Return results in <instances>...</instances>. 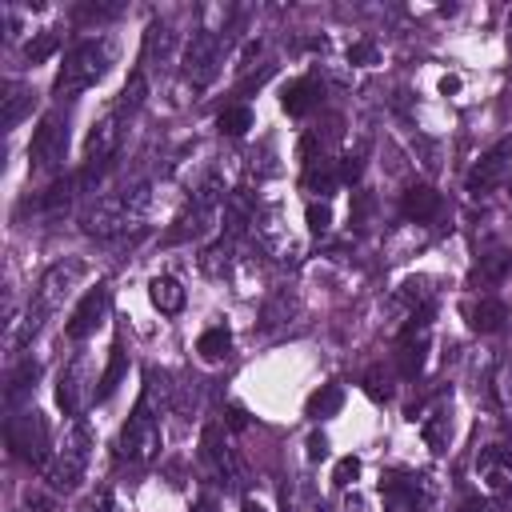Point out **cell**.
<instances>
[{
  "label": "cell",
  "mask_w": 512,
  "mask_h": 512,
  "mask_svg": "<svg viewBox=\"0 0 512 512\" xmlns=\"http://www.w3.org/2000/svg\"><path fill=\"white\" fill-rule=\"evenodd\" d=\"M84 272V264H76V260H60V264H52L48 272H44V280H40V288H36V312H52L64 296H68V288H72V280Z\"/></svg>",
  "instance_id": "cell-12"
},
{
  "label": "cell",
  "mask_w": 512,
  "mask_h": 512,
  "mask_svg": "<svg viewBox=\"0 0 512 512\" xmlns=\"http://www.w3.org/2000/svg\"><path fill=\"white\" fill-rule=\"evenodd\" d=\"M104 316H108V288L96 284V288H88V292L80 296V304L72 308V316H68V324H64V336H68V340H88V336L104 324Z\"/></svg>",
  "instance_id": "cell-9"
},
{
  "label": "cell",
  "mask_w": 512,
  "mask_h": 512,
  "mask_svg": "<svg viewBox=\"0 0 512 512\" xmlns=\"http://www.w3.org/2000/svg\"><path fill=\"white\" fill-rule=\"evenodd\" d=\"M356 476H360V460H356V456H344V460L336 464V472H332V484H336V488H348V484H356Z\"/></svg>",
  "instance_id": "cell-29"
},
{
  "label": "cell",
  "mask_w": 512,
  "mask_h": 512,
  "mask_svg": "<svg viewBox=\"0 0 512 512\" xmlns=\"http://www.w3.org/2000/svg\"><path fill=\"white\" fill-rule=\"evenodd\" d=\"M328 228H332L328 204H316V200H312V204H308V232H312V236H324Z\"/></svg>",
  "instance_id": "cell-28"
},
{
  "label": "cell",
  "mask_w": 512,
  "mask_h": 512,
  "mask_svg": "<svg viewBox=\"0 0 512 512\" xmlns=\"http://www.w3.org/2000/svg\"><path fill=\"white\" fill-rule=\"evenodd\" d=\"M340 404H344V388H340V384H324L320 392L308 396V416H312V420H324V416H332Z\"/></svg>",
  "instance_id": "cell-25"
},
{
  "label": "cell",
  "mask_w": 512,
  "mask_h": 512,
  "mask_svg": "<svg viewBox=\"0 0 512 512\" xmlns=\"http://www.w3.org/2000/svg\"><path fill=\"white\" fill-rule=\"evenodd\" d=\"M280 104H284V112H288V116H308V112H316V108L324 104V80H320L316 72L288 80V88H284Z\"/></svg>",
  "instance_id": "cell-13"
},
{
  "label": "cell",
  "mask_w": 512,
  "mask_h": 512,
  "mask_svg": "<svg viewBox=\"0 0 512 512\" xmlns=\"http://www.w3.org/2000/svg\"><path fill=\"white\" fill-rule=\"evenodd\" d=\"M148 300H152V308L160 316H176L188 304V292H184V284L176 276H152L148 280Z\"/></svg>",
  "instance_id": "cell-16"
},
{
  "label": "cell",
  "mask_w": 512,
  "mask_h": 512,
  "mask_svg": "<svg viewBox=\"0 0 512 512\" xmlns=\"http://www.w3.org/2000/svg\"><path fill=\"white\" fill-rule=\"evenodd\" d=\"M112 64V44L108 40H80L64 52V64L56 72V84H52V96L56 100H68L84 88H92Z\"/></svg>",
  "instance_id": "cell-1"
},
{
  "label": "cell",
  "mask_w": 512,
  "mask_h": 512,
  "mask_svg": "<svg viewBox=\"0 0 512 512\" xmlns=\"http://www.w3.org/2000/svg\"><path fill=\"white\" fill-rule=\"evenodd\" d=\"M56 48H60V36H56V28L32 32V40L24 44V60H28V64H44V60H48Z\"/></svg>",
  "instance_id": "cell-26"
},
{
  "label": "cell",
  "mask_w": 512,
  "mask_h": 512,
  "mask_svg": "<svg viewBox=\"0 0 512 512\" xmlns=\"http://www.w3.org/2000/svg\"><path fill=\"white\" fill-rule=\"evenodd\" d=\"M144 96H148V80H144V72H132V76H128V84L120 88V96H116L112 112L124 120V116H132V112L144 104Z\"/></svg>",
  "instance_id": "cell-22"
},
{
  "label": "cell",
  "mask_w": 512,
  "mask_h": 512,
  "mask_svg": "<svg viewBox=\"0 0 512 512\" xmlns=\"http://www.w3.org/2000/svg\"><path fill=\"white\" fill-rule=\"evenodd\" d=\"M424 416H420V436H424V444L432 448V452H448L452 448V404H448V396H440L436 404H428V408H420Z\"/></svg>",
  "instance_id": "cell-14"
},
{
  "label": "cell",
  "mask_w": 512,
  "mask_h": 512,
  "mask_svg": "<svg viewBox=\"0 0 512 512\" xmlns=\"http://www.w3.org/2000/svg\"><path fill=\"white\" fill-rule=\"evenodd\" d=\"M116 448H120L116 456L128 460V464H144V460H152L160 452V424H156V416L148 408V396L136 404V412L128 416V424L120 428Z\"/></svg>",
  "instance_id": "cell-4"
},
{
  "label": "cell",
  "mask_w": 512,
  "mask_h": 512,
  "mask_svg": "<svg viewBox=\"0 0 512 512\" xmlns=\"http://www.w3.org/2000/svg\"><path fill=\"white\" fill-rule=\"evenodd\" d=\"M464 316H468V328L480 332V336H492V332H500V328L512 320V316H508V304L496 300V296H480V300H472V304L464 308Z\"/></svg>",
  "instance_id": "cell-15"
},
{
  "label": "cell",
  "mask_w": 512,
  "mask_h": 512,
  "mask_svg": "<svg viewBox=\"0 0 512 512\" xmlns=\"http://www.w3.org/2000/svg\"><path fill=\"white\" fill-rule=\"evenodd\" d=\"M88 448H92L88 428H84V424H72L68 436H64V444L52 452V460H48V468H44V476H48V484H52L56 492H68V488L80 484V476H84V468H88Z\"/></svg>",
  "instance_id": "cell-2"
},
{
  "label": "cell",
  "mask_w": 512,
  "mask_h": 512,
  "mask_svg": "<svg viewBox=\"0 0 512 512\" xmlns=\"http://www.w3.org/2000/svg\"><path fill=\"white\" fill-rule=\"evenodd\" d=\"M476 472H480L484 488H488L496 500L512 504V452H508V448H500V444L480 448V456H476Z\"/></svg>",
  "instance_id": "cell-8"
},
{
  "label": "cell",
  "mask_w": 512,
  "mask_h": 512,
  "mask_svg": "<svg viewBox=\"0 0 512 512\" xmlns=\"http://www.w3.org/2000/svg\"><path fill=\"white\" fill-rule=\"evenodd\" d=\"M244 512H264V508H260V504H256V500L248 496V500H244Z\"/></svg>",
  "instance_id": "cell-33"
},
{
  "label": "cell",
  "mask_w": 512,
  "mask_h": 512,
  "mask_svg": "<svg viewBox=\"0 0 512 512\" xmlns=\"http://www.w3.org/2000/svg\"><path fill=\"white\" fill-rule=\"evenodd\" d=\"M360 172H364V152H360V148L336 156V176H340V184H356Z\"/></svg>",
  "instance_id": "cell-27"
},
{
  "label": "cell",
  "mask_w": 512,
  "mask_h": 512,
  "mask_svg": "<svg viewBox=\"0 0 512 512\" xmlns=\"http://www.w3.org/2000/svg\"><path fill=\"white\" fill-rule=\"evenodd\" d=\"M508 272H512V252L500 248V244H492V248L480 252V260H476V268H472V284L488 288V284H500Z\"/></svg>",
  "instance_id": "cell-17"
},
{
  "label": "cell",
  "mask_w": 512,
  "mask_h": 512,
  "mask_svg": "<svg viewBox=\"0 0 512 512\" xmlns=\"http://www.w3.org/2000/svg\"><path fill=\"white\" fill-rule=\"evenodd\" d=\"M8 444H12V452L16 456H24L28 464H36V468H48V460H52V432H48V424H44V416L40 412H24V416H16L12 424H8Z\"/></svg>",
  "instance_id": "cell-5"
},
{
  "label": "cell",
  "mask_w": 512,
  "mask_h": 512,
  "mask_svg": "<svg viewBox=\"0 0 512 512\" xmlns=\"http://www.w3.org/2000/svg\"><path fill=\"white\" fill-rule=\"evenodd\" d=\"M508 196H512V180H508Z\"/></svg>",
  "instance_id": "cell-34"
},
{
  "label": "cell",
  "mask_w": 512,
  "mask_h": 512,
  "mask_svg": "<svg viewBox=\"0 0 512 512\" xmlns=\"http://www.w3.org/2000/svg\"><path fill=\"white\" fill-rule=\"evenodd\" d=\"M32 104H36V92H32L28 84H20V80H8V84H4V96H0L4 128H16V124L32 112Z\"/></svg>",
  "instance_id": "cell-18"
},
{
  "label": "cell",
  "mask_w": 512,
  "mask_h": 512,
  "mask_svg": "<svg viewBox=\"0 0 512 512\" xmlns=\"http://www.w3.org/2000/svg\"><path fill=\"white\" fill-rule=\"evenodd\" d=\"M124 372H128V356H124V348H120V340H116V344H112V356H108V368H104V376H100L96 400L112 396V392H116V384L124 380Z\"/></svg>",
  "instance_id": "cell-23"
},
{
  "label": "cell",
  "mask_w": 512,
  "mask_h": 512,
  "mask_svg": "<svg viewBox=\"0 0 512 512\" xmlns=\"http://www.w3.org/2000/svg\"><path fill=\"white\" fill-rule=\"evenodd\" d=\"M228 268H232V240H228V236H220L216 244H208V248L200 252V272H204V276H212V280H224V276H228Z\"/></svg>",
  "instance_id": "cell-20"
},
{
  "label": "cell",
  "mask_w": 512,
  "mask_h": 512,
  "mask_svg": "<svg viewBox=\"0 0 512 512\" xmlns=\"http://www.w3.org/2000/svg\"><path fill=\"white\" fill-rule=\"evenodd\" d=\"M400 216L412 220V224H436L444 216V196L432 184H412L400 196Z\"/></svg>",
  "instance_id": "cell-11"
},
{
  "label": "cell",
  "mask_w": 512,
  "mask_h": 512,
  "mask_svg": "<svg viewBox=\"0 0 512 512\" xmlns=\"http://www.w3.org/2000/svg\"><path fill=\"white\" fill-rule=\"evenodd\" d=\"M456 88H460V80H456V76H444V80H440V92H456Z\"/></svg>",
  "instance_id": "cell-32"
},
{
  "label": "cell",
  "mask_w": 512,
  "mask_h": 512,
  "mask_svg": "<svg viewBox=\"0 0 512 512\" xmlns=\"http://www.w3.org/2000/svg\"><path fill=\"white\" fill-rule=\"evenodd\" d=\"M508 172H512V132L500 136L492 148H484V152L476 156V164L468 168V180H464V184H468L472 196H480V192H492L496 184H504Z\"/></svg>",
  "instance_id": "cell-6"
},
{
  "label": "cell",
  "mask_w": 512,
  "mask_h": 512,
  "mask_svg": "<svg viewBox=\"0 0 512 512\" xmlns=\"http://www.w3.org/2000/svg\"><path fill=\"white\" fill-rule=\"evenodd\" d=\"M68 152V112L52 108L48 116H40L32 144H28V168L32 172H56L64 164Z\"/></svg>",
  "instance_id": "cell-3"
},
{
  "label": "cell",
  "mask_w": 512,
  "mask_h": 512,
  "mask_svg": "<svg viewBox=\"0 0 512 512\" xmlns=\"http://www.w3.org/2000/svg\"><path fill=\"white\" fill-rule=\"evenodd\" d=\"M172 48H176V32H172V24H164V20H156V24H148V32H144V64H152V60H172Z\"/></svg>",
  "instance_id": "cell-19"
},
{
  "label": "cell",
  "mask_w": 512,
  "mask_h": 512,
  "mask_svg": "<svg viewBox=\"0 0 512 512\" xmlns=\"http://www.w3.org/2000/svg\"><path fill=\"white\" fill-rule=\"evenodd\" d=\"M88 384H100L96 376H92V368H88V356L80 352V356H72V364H64V372H60V388H56V400H60V408H64V416H76L88 400H96V388H88Z\"/></svg>",
  "instance_id": "cell-7"
},
{
  "label": "cell",
  "mask_w": 512,
  "mask_h": 512,
  "mask_svg": "<svg viewBox=\"0 0 512 512\" xmlns=\"http://www.w3.org/2000/svg\"><path fill=\"white\" fill-rule=\"evenodd\" d=\"M116 144H120V116L108 112L100 124H92V132H88V140H84V168L112 164Z\"/></svg>",
  "instance_id": "cell-10"
},
{
  "label": "cell",
  "mask_w": 512,
  "mask_h": 512,
  "mask_svg": "<svg viewBox=\"0 0 512 512\" xmlns=\"http://www.w3.org/2000/svg\"><path fill=\"white\" fill-rule=\"evenodd\" d=\"M308 444H312V448H308V456H312V460H316V456H324V452H328V448H324V436H312V440H308Z\"/></svg>",
  "instance_id": "cell-31"
},
{
  "label": "cell",
  "mask_w": 512,
  "mask_h": 512,
  "mask_svg": "<svg viewBox=\"0 0 512 512\" xmlns=\"http://www.w3.org/2000/svg\"><path fill=\"white\" fill-rule=\"evenodd\" d=\"M252 120H256V116H252L248 104H228V108L216 116V128H220L224 136H244V132L252 128Z\"/></svg>",
  "instance_id": "cell-24"
},
{
  "label": "cell",
  "mask_w": 512,
  "mask_h": 512,
  "mask_svg": "<svg viewBox=\"0 0 512 512\" xmlns=\"http://www.w3.org/2000/svg\"><path fill=\"white\" fill-rule=\"evenodd\" d=\"M196 352H200V360H208V364L224 360V356L232 352V332H228L224 324L204 328V332H200V340H196Z\"/></svg>",
  "instance_id": "cell-21"
},
{
  "label": "cell",
  "mask_w": 512,
  "mask_h": 512,
  "mask_svg": "<svg viewBox=\"0 0 512 512\" xmlns=\"http://www.w3.org/2000/svg\"><path fill=\"white\" fill-rule=\"evenodd\" d=\"M348 60H352V64H376V44H372V40L352 44V48H348Z\"/></svg>",
  "instance_id": "cell-30"
}]
</instances>
